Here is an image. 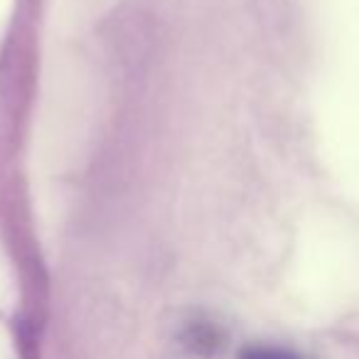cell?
Listing matches in <instances>:
<instances>
[{
    "label": "cell",
    "instance_id": "obj_1",
    "mask_svg": "<svg viewBox=\"0 0 359 359\" xmlns=\"http://www.w3.org/2000/svg\"><path fill=\"white\" fill-rule=\"evenodd\" d=\"M241 359H300L298 354H293L290 349L283 347H266V344H259V347H249Z\"/></svg>",
    "mask_w": 359,
    "mask_h": 359
}]
</instances>
